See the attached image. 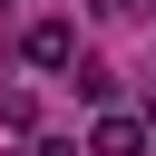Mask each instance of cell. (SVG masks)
Returning <instances> with one entry per match:
<instances>
[{
  "instance_id": "cell-1",
  "label": "cell",
  "mask_w": 156,
  "mask_h": 156,
  "mask_svg": "<svg viewBox=\"0 0 156 156\" xmlns=\"http://www.w3.org/2000/svg\"><path fill=\"white\" fill-rule=\"evenodd\" d=\"M20 49H29V68H78V29H68V20H39Z\"/></svg>"
},
{
  "instance_id": "cell-2",
  "label": "cell",
  "mask_w": 156,
  "mask_h": 156,
  "mask_svg": "<svg viewBox=\"0 0 156 156\" xmlns=\"http://www.w3.org/2000/svg\"><path fill=\"white\" fill-rule=\"evenodd\" d=\"M88 156H146V117H98L88 127Z\"/></svg>"
},
{
  "instance_id": "cell-3",
  "label": "cell",
  "mask_w": 156,
  "mask_h": 156,
  "mask_svg": "<svg viewBox=\"0 0 156 156\" xmlns=\"http://www.w3.org/2000/svg\"><path fill=\"white\" fill-rule=\"evenodd\" d=\"M39 156H78V146H68V136H49V146H39Z\"/></svg>"
},
{
  "instance_id": "cell-4",
  "label": "cell",
  "mask_w": 156,
  "mask_h": 156,
  "mask_svg": "<svg viewBox=\"0 0 156 156\" xmlns=\"http://www.w3.org/2000/svg\"><path fill=\"white\" fill-rule=\"evenodd\" d=\"M146 136H156V98H146Z\"/></svg>"
},
{
  "instance_id": "cell-5",
  "label": "cell",
  "mask_w": 156,
  "mask_h": 156,
  "mask_svg": "<svg viewBox=\"0 0 156 156\" xmlns=\"http://www.w3.org/2000/svg\"><path fill=\"white\" fill-rule=\"evenodd\" d=\"M107 10H146V0H107Z\"/></svg>"
}]
</instances>
